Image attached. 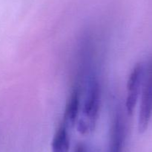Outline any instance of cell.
Here are the masks:
<instances>
[{"mask_svg": "<svg viewBox=\"0 0 152 152\" xmlns=\"http://www.w3.org/2000/svg\"><path fill=\"white\" fill-rule=\"evenodd\" d=\"M84 94L82 116L77 128L80 134H88L94 131L100 105V86L95 75H89Z\"/></svg>", "mask_w": 152, "mask_h": 152, "instance_id": "obj_1", "label": "cell"}, {"mask_svg": "<svg viewBox=\"0 0 152 152\" xmlns=\"http://www.w3.org/2000/svg\"><path fill=\"white\" fill-rule=\"evenodd\" d=\"M152 117V60L145 69L138 116V131L144 133L148 128Z\"/></svg>", "mask_w": 152, "mask_h": 152, "instance_id": "obj_2", "label": "cell"}, {"mask_svg": "<svg viewBox=\"0 0 152 152\" xmlns=\"http://www.w3.org/2000/svg\"><path fill=\"white\" fill-rule=\"evenodd\" d=\"M145 74V67L142 63L134 66L127 81V95L126 100V110L129 116H132L136 107L140 92L142 89Z\"/></svg>", "mask_w": 152, "mask_h": 152, "instance_id": "obj_3", "label": "cell"}, {"mask_svg": "<svg viewBox=\"0 0 152 152\" xmlns=\"http://www.w3.org/2000/svg\"><path fill=\"white\" fill-rule=\"evenodd\" d=\"M126 138V127L124 116L119 108L113 114L109 128L108 152H123Z\"/></svg>", "mask_w": 152, "mask_h": 152, "instance_id": "obj_4", "label": "cell"}, {"mask_svg": "<svg viewBox=\"0 0 152 152\" xmlns=\"http://www.w3.org/2000/svg\"><path fill=\"white\" fill-rule=\"evenodd\" d=\"M81 104V90L79 86L73 88L65 104L63 115V122L68 128H72L77 124L80 114Z\"/></svg>", "mask_w": 152, "mask_h": 152, "instance_id": "obj_5", "label": "cell"}, {"mask_svg": "<svg viewBox=\"0 0 152 152\" xmlns=\"http://www.w3.org/2000/svg\"><path fill=\"white\" fill-rule=\"evenodd\" d=\"M70 137L68 128L63 122L55 131L51 142L52 152H69Z\"/></svg>", "mask_w": 152, "mask_h": 152, "instance_id": "obj_6", "label": "cell"}, {"mask_svg": "<svg viewBox=\"0 0 152 152\" xmlns=\"http://www.w3.org/2000/svg\"><path fill=\"white\" fill-rule=\"evenodd\" d=\"M74 152H86V148H85L83 145H78Z\"/></svg>", "mask_w": 152, "mask_h": 152, "instance_id": "obj_7", "label": "cell"}]
</instances>
